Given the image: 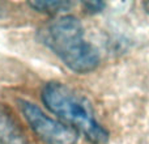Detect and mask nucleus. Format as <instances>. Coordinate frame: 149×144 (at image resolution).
<instances>
[{
	"instance_id": "obj_6",
	"label": "nucleus",
	"mask_w": 149,
	"mask_h": 144,
	"mask_svg": "<svg viewBox=\"0 0 149 144\" xmlns=\"http://www.w3.org/2000/svg\"><path fill=\"white\" fill-rule=\"evenodd\" d=\"M82 7L89 13H98L105 8V4L101 1H85L82 3Z\"/></svg>"
},
{
	"instance_id": "obj_2",
	"label": "nucleus",
	"mask_w": 149,
	"mask_h": 144,
	"mask_svg": "<svg viewBox=\"0 0 149 144\" xmlns=\"http://www.w3.org/2000/svg\"><path fill=\"white\" fill-rule=\"evenodd\" d=\"M41 97L51 113L81 132L90 143L103 144L109 140L107 130L97 121L89 101L70 87L58 81L47 82L42 88Z\"/></svg>"
},
{
	"instance_id": "obj_1",
	"label": "nucleus",
	"mask_w": 149,
	"mask_h": 144,
	"mask_svg": "<svg viewBox=\"0 0 149 144\" xmlns=\"http://www.w3.org/2000/svg\"><path fill=\"white\" fill-rule=\"evenodd\" d=\"M38 39L76 73L92 72L100 64L97 49L85 38L84 28L74 16L63 15L45 24L38 30Z\"/></svg>"
},
{
	"instance_id": "obj_3",
	"label": "nucleus",
	"mask_w": 149,
	"mask_h": 144,
	"mask_svg": "<svg viewBox=\"0 0 149 144\" xmlns=\"http://www.w3.org/2000/svg\"><path fill=\"white\" fill-rule=\"evenodd\" d=\"M21 109L25 121L45 144H76L79 132L71 126L45 114L36 103L20 100Z\"/></svg>"
},
{
	"instance_id": "obj_5",
	"label": "nucleus",
	"mask_w": 149,
	"mask_h": 144,
	"mask_svg": "<svg viewBox=\"0 0 149 144\" xmlns=\"http://www.w3.org/2000/svg\"><path fill=\"white\" fill-rule=\"evenodd\" d=\"M28 5L34 10L46 15H60L65 13L73 7L72 3L64 1V0H36L29 1Z\"/></svg>"
},
{
	"instance_id": "obj_4",
	"label": "nucleus",
	"mask_w": 149,
	"mask_h": 144,
	"mask_svg": "<svg viewBox=\"0 0 149 144\" xmlns=\"http://www.w3.org/2000/svg\"><path fill=\"white\" fill-rule=\"evenodd\" d=\"M0 144H28L22 129L3 105H0Z\"/></svg>"
},
{
	"instance_id": "obj_7",
	"label": "nucleus",
	"mask_w": 149,
	"mask_h": 144,
	"mask_svg": "<svg viewBox=\"0 0 149 144\" xmlns=\"http://www.w3.org/2000/svg\"><path fill=\"white\" fill-rule=\"evenodd\" d=\"M4 12H5V8H4V5L0 3V17H1L3 15H4Z\"/></svg>"
}]
</instances>
